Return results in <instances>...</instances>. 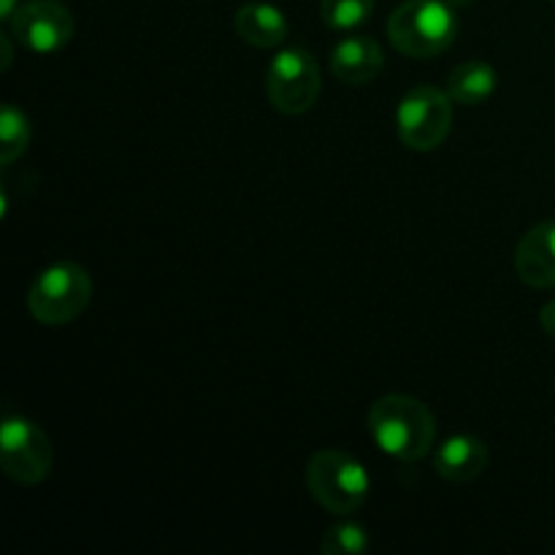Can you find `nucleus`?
Returning a JSON list of instances; mask_svg holds the SVG:
<instances>
[{
  "label": "nucleus",
  "instance_id": "obj_14",
  "mask_svg": "<svg viewBox=\"0 0 555 555\" xmlns=\"http://www.w3.org/2000/svg\"><path fill=\"white\" fill-rule=\"evenodd\" d=\"M30 144V122L27 114L16 106H3L0 112V163H14L22 157Z\"/></svg>",
  "mask_w": 555,
  "mask_h": 555
},
{
  "label": "nucleus",
  "instance_id": "obj_19",
  "mask_svg": "<svg viewBox=\"0 0 555 555\" xmlns=\"http://www.w3.org/2000/svg\"><path fill=\"white\" fill-rule=\"evenodd\" d=\"M0 43H3V68H9V65H11V47H9V38H0Z\"/></svg>",
  "mask_w": 555,
  "mask_h": 555
},
{
  "label": "nucleus",
  "instance_id": "obj_12",
  "mask_svg": "<svg viewBox=\"0 0 555 555\" xmlns=\"http://www.w3.org/2000/svg\"><path fill=\"white\" fill-rule=\"evenodd\" d=\"M238 38L249 47L274 49L287 38V20L276 5L271 3H247L236 11L233 20Z\"/></svg>",
  "mask_w": 555,
  "mask_h": 555
},
{
  "label": "nucleus",
  "instance_id": "obj_15",
  "mask_svg": "<svg viewBox=\"0 0 555 555\" xmlns=\"http://www.w3.org/2000/svg\"><path fill=\"white\" fill-rule=\"evenodd\" d=\"M374 0H323L320 14L331 30H356L372 16Z\"/></svg>",
  "mask_w": 555,
  "mask_h": 555
},
{
  "label": "nucleus",
  "instance_id": "obj_7",
  "mask_svg": "<svg viewBox=\"0 0 555 555\" xmlns=\"http://www.w3.org/2000/svg\"><path fill=\"white\" fill-rule=\"evenodd\" d=\"M52 442L38 423L9 415L0 426V461L3 472L20 486H38L52 472Z\"/></svg>",
  "mask_w": 555,
  "mask_h": 555
},
{
  "label": "nucleus",
  "instance_id": "obj_16",
  "mask_svg": "<svg viewBox=\"0 0 555 555\" xmlns=\"http://www.w3.org/2000/svg\"><path fill=\"white\" fill-rule=\"evenodd\" d=\"M363 551H369V531L352 520L331 526L320 540V553L323 555H356Z\"/></svg>",
  "mask_w": 555,
  "mask_h": 555
},
{
  "label": "nucleus",
  "instance_id": "obj_8",
  "mask_svg": "<svg viewBox=\"0 0 555 555\" xmlns=\"http://www.w3.org/2000/svg\"><path fill=\"white\" fill-rule=\"evenodd\" d=\"M11 33L36 54H54L74 36V16L57 0H27L11 16Z\"/></svg>",
  "mask_w": 555,
  "mask_h": 555
},
{
  "label": "nucleus",
  "instance_id": "obj_11",
  "mask_svg": "<svg viewBox=\"0 0 555 555\" xmlns=\"http://www.w3.org/2000/svg\"><path fill=\"white\" fill-rule=\"evenodd\" d=\"M385 54L374 38L347 36L331 52V70L345 85H369L383 70Z\"/></svg>",
  "mask_w": 555,
  "mask_h": 555
},
{
  "label": "nucleus",
  "instance_id": "obj_5",
  "mask_svg": "<svg viewBox=\"0 0 555 555\" xmlns=\"http://www.w3.org/2000/svg\"><path fill=\"white\" fill-rule=\"evenodd\" d=\"M453 128V98L434 85H421L401 98L396 130L401 144L415 152H431Z\"/></svg>",
  "mask_w": 555,
  "mask_h": 555
},
{
  "label": "nucleus",
  "instance_id": "obj_18",
  "mask_svg": "<svg viewBox=\"0 0 555 555\" xmlns=\"http://www.w3.org/2000/svg\"><path fill=\"white\" fill-rule=\"evenodd\" d=\"M16 14V0H0V20H9Z\"/></svg>",
  "mask_w": 555,
  "mask_h": 555
},
{
  "label": "nucleus",
  "instance_id": "obj_1",
  "mask_svg": "<svg viewBox=\"0 0 555 555\" xmlns=\"http://www.w3.org/2000/svg\"><path fill=\"white\" fill-rule=\"evenodd\" d=\"M369 434L385 455L412 464L431 453L437 421L423 401L390 393L369 410Z\"/></svg>",
  "mask_w": 555,
  "mask_h": 555
},
{
  "label": "nucleus",
  "instance_id": "obj_3",
  "mask_svg": "<svg viewBox=\"0 0 555 555\" xmlns=\"http://www.w3.org/2000/svg\"><path fill=\"white\" fill-rule=\"evenodd\" d=\"M307 488L320 507L334 515H350L363 507L372 480L350 453L320 450L307 464Z\"/></svg>",
  "mask_w": 555,
  "mask_h": 555
},
{
  "label": "nucleus",
  "instance_id": "obj_10",
  "mask_svg": "<svg viewBox=\"0 0 555 555\" xmlns=\"http://www.w3.org/2000/svg\"><path fill=\"white\" fill-rule=\"evenodd\" d=\"M488 444L475 434H455V437L444 439L434 455V469L442 480L455 482V486H466L475 482L482 472L488 469Z\"/></svg>",
  "mask_w": 555,
  "mask_h": 555
},
{
  "label": "nucleus",
  "instance_id": "obj_2",
  "mask_svg": "<svg viewBox=\"0 0 555 555\" xmlns=\"http://www.w3.org/2000/svg\"><path fill=\"white\" fill-rule=\"evenodd\" d=\"M390 43L415 60L444 52L459 36V16L444 0H404L388 20Z\"/></svg>",
  "mask_w": 555,
  "mask_h": 555
},
{
  "label": "nucleus",
  "instance_id": "obj_6",
  "mask_svg": "<svg viewBox=\"0 0 555 555\" xmlns=\"http://www.w3.org/2000/svg\"><path fill=\"white\" fill-rule=\"evenodd\" d=\"M320 65L307 49H282L266 70V92L276 112L296 117L309 112L320 95Z\"/></svg>",
  "mask_w": 555,
  "mask_h": 555
},
{
  "label": "nucleus",
  "instance_id": "obj_4",
  "mask_svg": "<svg viewBox=\"0 0 555 555\" xmlns=\"http://www.w3.org/2000/svg\"><path fill=\"white\" fill-rule=\"evenodd\" d=\"M92 298V280L79 263H54L36 276L27 309L43 325H65L79 318Z\"/></svg>",
  "mask_w": 555,
  "mask_h": 555
},
{
  "label": "nucleus",
  "instance_id": "obj_13",
  "mask_svg": "<svg viewBox=\"0 0 555 555\" xmlns=\"http://www.w3.org/2000/svg\"><path fill=\"white\" fill-rule=\"evenodd\" d=\"M499 90V70L486 60H469L461 63L448 79V95L461 106H477L486 103Z\"/></svg>",
  "mask_w": 555,
  "mask_h": 555
},
{
  "label": "nucleus",
  "instance_id": "obj_9",
  "mask_svg": "<svg viewBox=\"0 0 555 555\" xmlns=\"http://www.w3.org/2000/svg\"><path fill=\"white\" fill-rule=\"evenodd\" d=\"M515 274L529 287H555V222L526 231L515 247Z\"/></svg>",
  "mask_w": 555,
  "mask_h": 555
},
{
  "label": "nucleus",
  "instance_id": "obj_20",
  "mask_svg": "<svg viewBox=\"0 0 555 555\" xmlns=\"http://www.w3.org/2000/svg\"><path fill=\"white\" fill-rule=\"evenodd\" d=\"M553 3H555V0H553Z\"/></svg>",
  "mask_w": 555,
  "mask_h": 555
},
{
  "label": "nucleus",
  "instance_id": "obj_17",
  "mask_svg": "<svg viewBox=\"0 0 555 555\" xmlns=\"http://www.w3.org/2000/svg\"><path fill=\"white\" fill-rule=\"evenodd\" d=\"M540 325H542V331H545L547 336H553V339H555V298H553V301H547L545 307H542Z\"/></svg>",
  "mask_w": 555,
  "mask_h": 555
}]
</instances>
